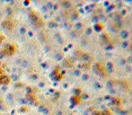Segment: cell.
I'll list each match as a JSON object with an SVG mask.
<instances>
[{"label": "cell", "instance_id": "1", "mask_svg": "<svg viewBox=\"0 0 132 115\" xmlns=\"http://www.w3.org/2000/svg\"><path fill=\"white\" fill-rule=\"evenodd\" d=\"M9 81V79H8L7 76H6V75H2V76H0V84H5L6 83V82Z\"/></svg>", "mask_w": 132, "mask_h": 115}]
</instances>
